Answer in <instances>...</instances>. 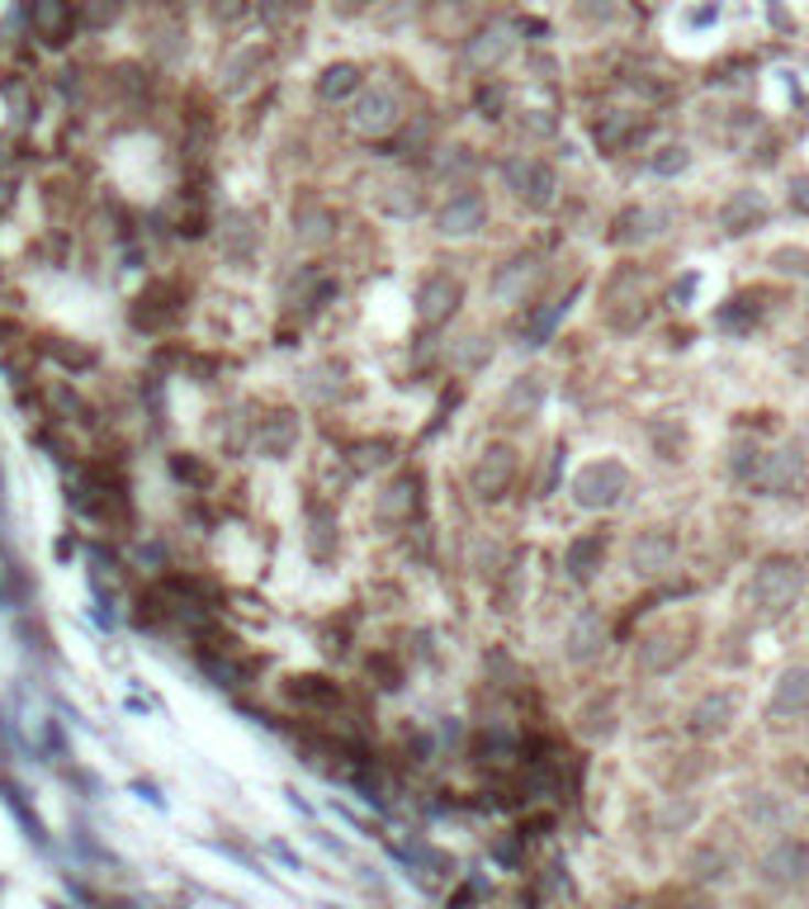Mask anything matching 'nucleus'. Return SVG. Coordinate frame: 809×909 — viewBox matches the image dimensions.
I'll return each mask as SVG.
<instances>
[{
  "label": "nucleus",
  "instance_id": "1",
  "mask_svg": "<svg viewBox=\"0 0 809 909\" xmlns=\"http://www.w3.org/2000/svg\"><path fill=\"white\" fill-rule=\"evenodd\" d=\"M800 593H805L800 560H790V554H767V560L757 564V573H753V602L763 606L767 616H786L790 606L800 602Z\"/></svg>",
  "mask_w": 809,
  "mask_h": 909
},
{
  "label": "nucleus",
  "instance_id": "2",
  "mask_svg": "<svg viewBox=\"0 0 809 909\" xmlns=\"http://www.w3.org/2000/svg\"><path fill=\"white\" fill-rule=\"evenodd\" d=\"M502 185L516 195V204H526L531 214L554 209L559 199V171L545 156H506L502 162Z\"/></svg>",
  "mask_w": 809,
  "mask_h": 909
},
{
  "label": "nucleus",
  "instance_id": "3",
  "mask_svg": "<svg viewBox=\"0 0 809 909\" xmlns=\"http://www.w3.org/2000/svg\"><path fill=\"white\" fill-rule=\"evenodd\" d=\"M185 284H181V275H156L147 290H142L138 299H133V309H129V317H133V327L138 332H147V337H156V332H171L185 317Z\"/></svg>",
  "mask_w": 809,
  "mask_h": 909
},
{
  "label": "nucleus",
  "instance_id": "4",
  "mask_svg": "<svg viewBox=\"0 0 809 909\" xmlns=\"http://www.w3.org/2000/svg\"><path fill=\"white\" fill-rule=\"evenodd\" d=\"M568 488H573V502L582 512H606V507H615L630 493V469L621 459H587V465L568 478Z\"/></svg>",
  "mask_w": 809,
  "mask_h": 909
},
{
  "label": "nucleus",
  "instance_id": "5",
  "mask_svg": "<svg viewBox=\"0 0 809 909\" xmlns=\"http://www.w3.org/2000/svg\"><path fill=\"white\" fill-rule=\"evenodd\" d=\"M403 119H407V109L393 86H364L351 100V129L360 138H389L403 129Z\"/></svg>",
  "mask_w": 809,
  "mask_h": 909
},
{
  "label": "nucleus",
  "instance_id": "6",
  "mask_svg": "<svg viewBox=\"0 0 809 909\" xmlns=\"http://www.w3.org/2000/svg\"><path fill=\"white\" fill-rule=\"evenodd\" d=\"M757 876L772 890H796L809 881V843L805 838H776L757 863Z\"/></svg>",
  "mask_w": 809,
  "mask_h": 909
},
{
  "label": "nucleus",
  "instance_id": "7",
  "mask_svg": "<svg viewBox=\"0 0 809 909\" xmlns=\"http://www.w3.org/2000/svg\"><path fill=\"white\" fill-rule=\"evenodd\" d=\"M81 0H29V29L39 34L43 47H67L81 29Z\"/></svg>",
  "mask_w": 809,
  "mask_h": 909
},
{
  "label": "nucleus",
  "instance_id": "8",
  "mask_svg": "<svg viewBox=\"0 0 809 909\" xmlns=\"http://www.w3.org/2000/svg\"><path fill=\"white\" fill-rule=\"evenodd\" d=\"M298 412L280 408V412H265V418H251V451L265 455V459H289L298 451Z\"/></svg>",
  "mask_w": 809,
  "mask_h": 909
},
{
  "label": "nucleus",
  "instance_id": "9",
  "mask_svg": "<svg viewBox=\"0 0 809 909\" xmlns=\"http://www.w3.org/2000/svg\"><path fill=\"white\" fill-rule=\"evenodd\" d=\"M512 47H516V24L488 20V24H479V29H473V34L464 39V62H469L473 72H498V67H506Z\"/></svg>",
  "mask_w": 809,
  "mask_h": 909
},
{
  "label": "nucleus",
  "instance_id": "10",
  "mask_svg": "<svg viewBox=\"0 0 809 909\" xmlns=\"http://www.w3.org/2000/svg\"><path fill=\"white\" fill-rule=\"evenodd\" d=\"M668 223H673L668 204H630V209H621L611 223V242L615 247H644V242L668 232Z\"/></svg>",
  "mask_w": 809,
  "mask_h": 909
},
{
  "label": "nucleus",
  "instance_id": "11",
  "mask_svg": "<svg viewBox=\"0 0 809 909\" xmlns=\"http://www.w3.org/2000/svg\"><path fill=\"white\" fill-rule=\"evenodd\" d=\"M483 223H488V199L473 185H464L436 209V237H450V242L455 237H473L483 232Z\"/></svg>",
  "mask_w": 809,
  "mask_h": 909
},
{
  "label": "nucleus",
  "instance_id": "12",
  "mask_svg": "<svg viewBox=\"0 0 809 909\" xmlns=\"http://www.w3.org/2000/svg\"><path fill=\"white\" fill-rule=\"evenodd\" d=\"M459 303H464V284H459L450 270H436V275H426L417 290V317L426 327H446L459 313Z\"/></svg>",
  "mask_w": 809,
  "mask_h": 909
},
{
  "label": "nucleus",
  "instance_id": "13",
  "mask_svg": "<svg viewBox=\"0 0 809 909\" xmlns=\"http://www.w3.org/2000/svg\"><path fill=\"white\" fill-rule=\"evenodd\" d=\"M677 564V540L663 531V526H644V531H634L630 540V569L639 573V578H658V573H668Z\"/></svg>",
  "mask_w": 809,
  "mask_h": 909
},
{
  "label": "nucleus",
  "instance_id": "14",
  "mask_svg": "<svg viewBox=\"0 0 809 909\" xmlns=\"http://www.w3.org/2000/svg\"><path fill=\"white\" fill-rule=\"evenodd\" d=\"M512 478H516V451L512 445H488V451L479 455V465H473V474H469V484L483 502H498V498H506Z\"/></svg>",
  "mask_w": 809,
  "mask_h": 909
},
{
  "label": "nucleus",
  "instance_id": "15",
  "mask_svg": "<svg viewBox=\"0 0 809 909\" xmlns=\"http://www.w3.org/2000/svg\"><path fill=\"white\" fill-rule=\"evenodd\" d=\"M734 715H739V696L706 692V696H696L691 711H687V735L691 739H720L724 729L734 725Z\"/></svg>",
  "mask_w": 809,
  "mask_h": 909
},
{
  "label": "nucleus",
  "instance_id": "16",
  "mask_svg": "<svg viewBox=\"0 0 809 909\" xmlns=\"http://www.w3.org/2000/svg\"><path fill=\"white\" fill-rule=\"evenodd\" d=\"M606 653V620L597 612H578L568 620V635H564V659L573 668H587Z\"/></svg>",
  "mask_w": 809,
  "mask_h": 909
},
{
  "label": "nucleus",
  "instance_id": "17",
  "mask_svg": "<svg viewBox=\"0 0 809 909\" xmlns=\"http://www.w3.org/2000/svg\"><path fill=\"white\" fill-rule=\"evenodd\" d=\"M805 478V455L800 445H776V451H767L763 459H757V474H753V488L763 493H790Z\"/></svg>",
  "mask_w": 809,
  "mask_h": 909
},
{
  "label": "nucleus",
  "instance_id": "18",
  "mask_svg": "<svg viewBox=\"0 0 809 909\" xmlns=\"http://www.w3.org/2000/svg\"><path fill=\"white\" fill-rule=\"evenodd\" d=\"M767 715L776 721H796V715H809V663H786L781 678L772 688Z\"/></svg>",
  "mask_w": 809,
  "mask_h": 909
},
{
  "label": "nucleus",
  "instance_id": "19",
  "mask_svg": "<svg viewBox=\"0 0 809 909\" xmlns=\"http://www.w3.org/2000/svg\"><path fill=\"white\" fill-rule=\"evenodd\" d=\"M763 223H767V195H763V190L743 185V190H734V195L724 199L720 228H724L729 237H748V232L763 228Z\"/></svg>",
  "mask_w": 809,
  "mask_h": 909
},
{
  "label": "nucleus",
  "instance_id": "20",
  "mask_svg": "<svg viewBox=\"0 0 809 909\" xmlns=\"http://www.w3.org/2000/svg\"><path fill=\"white\" fill-rule=\"evenodd\" d=\"M539 280V266H535V257H512V261H502L498 270H493V284H488V294H493V303H521L531 294V284Z\"/></svg>",
  "mask_w": 809,
  "mask_h": 909
},
{
  "label": "nucleus",
  "instance_id": "21",
  "mask_svg": "<svg viewBox=\"0 0 809 909\" xmlns=\"http://www.w3.org/2000/svg\"><path fill=\"white\" fill-rule=\"evenodd\" d=\"M545 398H549V379L539 370H526V375H516L512 385H506L502 412H506V418H516V422H526V418H535V412L545 408Z\"/></svg>",
  "mask_w": 809,
  "mask_h": 909
},
{
  "label": "nucleus",
  "instance_id": "22",
  "mask_svg": "<svg viewBox=\"0 0 809 909\" xmlns=\"http://www.w3.org/2000/svg\"><path fill=\"white\" fill-rule=\"evenodd\" d=\"M294 237L304 247H327L337 237V218H331V209L317 195H304L294 204Z\"/></svg>",
  "mask_w": 809,
  "mask_h": 909
},
{
  "label": "nucleus",
  "instance_id": "23",
  "mask_svg": "<svg viewBox=\"0 0 809 909\" xmlns=\"http://www.w3.org/2000/svg\"><path fill=\"white\" fill-rule=\"evenodd\" d=\"M360 90H364V72L356 62H331V67H322L313 82V95L322 105H346V100H356Z\"/></svg>",
  "mask_w": 809,
  "mask_h": 909
},
{
  "label": "nucleus",
  "instance_id": "24",
  "mask_svg": "<svg viewBox=\"0 0 809 909\" xmlns=\"http://www.w3.org/2000/svg\"><path fill=\"white\" fill-rule=\"evenodd\" d=\"M606 550H611V540L601 535V531L578 535L573 545H568V554H564L568 578H573V583H592L597 573H601V564H606Z\"/></svg>",
  "mask_w": 809,
  "mask_h": 909
},
{
  "label": "nucleus",
  "instance_id": "25",
  "mask_svg": "<svg viewBox=\"0 0 809 909\" xmlns=\"http://www.w3.org/2000/svg\"><path fill=\"white\" fill-rule=\"evenodd\" d=\"M417 507H422L417 478H412V474H398L393 484H384V493H379V502H374V512H379V521L403 526V521H412V512H417Z\"/></svg>",
  "mask_w": 809,
  "mask_h": 909
},
{
  "label": "nucleus",
  "instance_id": "26",
  "mask_svg": "<svg viewBox=\"0 0 809 909\" xmlns=\"http://www.w3.org/2000/svg\"><path fill=\"white\" fill-rule=\"evenodd\" d=\"M681 659H687V645H681V635H673V630H658V635H648V640L639 645V668H644V673H673Z\"/></svg>",
  "mask_w": 809,
  "mask_h": 909
},
{
  "label": "nucleus",
  "instance_id": "27",
  "mask_svg": "<svg viewBox=\"0 0 809 909\" xmlns=\"http://www.w3.org/2000/svg\"><path fill=\"white\" fill-rule=\"evenodd\" d=\"M346 365L341 360H322V365H313V370L304 375V393L313 398V403H341L346 398Z\"/></svg>",
  "mask_w": 809,
  "mask_h": 909
},
{
  "label": "nucleus",
  "instance_id": "28",
  "mask_svg": "<svg viewBox=\"0 0 809 909\" xmlns=\"http://www.w3.org/2000/svg\"><path fill=\"white\" fill-rule=\"evenodd\" d=\"M379 209L389 218H417L422 214V190L407 175H393V181L379 185Z\"/></svg>",
  "mask_w": 809,
  "mask_h": 909
},
{
  "label": "nucleus",
  "instance_id": "29",
  "mask_svg": "<svg viewBox=\"0 0 809 909\" xmlns=\"http://www.w3.org/2000/svg\"><path fill=\"white\" fill-rule=\"evenodd\" d=\"M687 872H691V881H701V886H715L724 881L729 872H734V857H729L720 843H701L691 857H687Z\"/></svg>",
  "mask_w": 809,
  "mask_h": 909
},
{
  "label": "nucleus",
  "instance_id": "30",
  "mask_svg": "<svg viewBox=\"0 0 809 909\" xmlns=\"http://www.w3.org/2000/svg\"><path fill=\"white\" fill-rule=\"evenodd\" d=\"M573 299H578V290H568L564 299H549V309H539V313L531 317V327H526V346H545V342L554 337V327L564 323V313L573 309Z\"/></svg>",
  "mask_w": 809,
  "mask_h": 909
},
{
  "label": "nucleus",
  "instance_id": "31",
  "mask_svg": "<svg viewBox=\"0 0 809 909\" xmlns=\"http://www.w3.org/2000/svg\"><path fill=\"white\" fill-rule=\"evenodd\" d=\"M251 14H256V0H209V20H214V29H223V34H237Z\"/></svg>",
  "mask_w": 809,
  "mask_h": 909
},
{
  "label": "nucleus",
  "instance_id": "32",
  "mask_svg": "<svg viewBox=\"0 0 809 909\" xmlns=\"http://www.w3.org/2000/svg\"><path fill=\"white\" fill-rule=\"evenodd\" d=\"M488 360H493V342H488V337H459L455 342V350H450V365H455V370H483V365Z\"/></svg>",
  "mask_w": 809,
  "mask_h": 909
},
{
  "label": "nucleus",
  "instance_id": "33",
  "mask_svg": "<svg viewBox=\"0 0 809 909\" xmlns=\"http://www.w3.org/2000/svg\"><path fill=\"white\" fill-rule=\"evenodd\" d=\"M171 474H176V478H181V484H185L189 493H204V488H209V484H214V469H209V465H204V459H199V455H189V451H181V455H171Z\"/></svg>",
  "mask_w": 809,
  "mask_h": 909
},
{
  "label": "nucleus",
  "instance_id": "34",
  "mask_svg": "<svg viewBox=\"0 0 809 909\" xmlns=\"http://www.w3.org/2000/svg\"><path fill=\"white\" fill-rule=\"evenodd\" d=\"M47 356H53L62 370H72V375H81V370H90V365H95V350H90V346H76V342H67V337H53V342H47Z\"/></svg>",
  "mask_w": 809,
  "mask_h": 909
},
{
  "label": "nucleus",
  "instance_id": "35",
  "mask_svg": "<svg viewBox=\"0 0 809 909\" xmlns=\"http://www.w3.org/2000/svg\"><path fill=\"white\" fill-rule=\"evenodd\" d=\"M331 531H337L331 512H327V507H313V512H308V550L317 554V560H331V540H337Z\"/></svg>",
  "mask_w": 809,
  "mask_h": 909
},
{
  "label": "nucleus",
  "instance_id": "36",
  "mask_svg": "<svg viewBox=\"0 0 809 909\" xmlns=\"http://www.w3.org/2000/svg\"><path fill=\"white\" fill-rule=\"evenodd\" d=\"M393 459V441H360L351 445V469L356 474H374V469H384Z\"/></svg>",
  "mask_w": 809,
  "mask_h": 909
},
{
  "label": "nucleus",
  "instance_id": "37",
  "mask_svg": "<svg viewBox=\"0 0 809 909\" xmlns=\"http://www.w3.org/2000/svg\"><path fill=\"white\" fill-rule=\"evenodd\" d=\"M691 166V148L687 142H668V148H658L654 156H648V171L654 175H681Z\"/></svg>",
  "mask_w": 809,
  "mask_h": 909
},
{
  "label": "nucleus",
  "instance_id": "38",
  "mask_svg": "<svg viewBox=\"0 0 809 909\" xmlns=\"http://www.w3.org/2000/svg\"><path fill=\"white\" fill-rule=\"evenodd\" d=\"M440 181H455V190H464L469 185V175H473V156L469 148H450V152H440V166H436Z\"/></svg>",
  "mask_w": 809,
  "mask_h": 909
},
{
  "label": "nucleus",
  "instance_id": "39",
  "mask_svg": "<svg viewBox=\"0 0 809 909\" xmlns=\"http://www.w3.org/2000/svg\"><path fill=\"white\" fill-rule=\"evenodd\" d=\"M772 270L776 275H790V280H809V251L805 247H776Z\"/></svg>",
  "mask_w": 809,
  "mask_h": 909
},
{
  "label": "nucleus",
  "instance_id": "40",
  "mask_svg": "<svg viewBox=\"0 0 809 909\" xmlns=\"http://www.w3.org/2000/svg\"><path fill=\"white\" fill-rule=\"evenodd\" d=\"M753 820L763 829H772V834H781V824L790 820V805L776 801V796H753Z\"/></svg>",
  "mask_w": 809,
  "mask_h": 909
},
{
  "label": "nucleus",
  "instance_id": "41",
  "mask_svg": "<svg viewBox=\"0 0 809 909\" xmlns=\"http://www.w3.org/2000/svg\"><path fill=\"white\" fill-rule=\"evenodd\" d=\"M573 14H578V24L601 29V24H611L615 14H621V6H615V0H578Z\"/></svg>",
  "mask_w": 809,
  "mask_h": 909
},
{
  "label": "nucleus",
  "instance_id": "42",
  "mask_svg": "<svg viewBox=\"0 0 809 909\" xmlns=\"http://www.w3.org/2000/svg\"><path fill=\"white\" fill-rule=\"evenodd\" d=\"M14 199H20V166H10L6 156H0V218L14 209Z\"/></svg>",
  "mask_w": 809,
  "mask_h": 909
},
{
  "label": "nucleus",
  "instance_id": "43",
  "mask_svg": "<svg viewBox=\"0 0 809 909\" xmlns=\"http://www.w3.org/2000/svg\"><path fill=\"white\" fill-rule=\"evenodd\" d=\"M757 459H763V455H757L753 445H734V451H729V474H734V478H743V484H753V474H757Z\"/></svg>",
  "mask_w": 809,
  "mask_h": 909
},
{
  "label": "nucleus",
  "instance_id": "44",
  "mask_svg": "<svg viewBox=\"0 0 809 909\" xmlns=\"http://www.w3.org/2000/svg\"><path fill=\"white\" fill-rule=\"evenodd\" d=\"M696 290H701V275H681V280L673 284V303H687Z\"/></svg>",
  "mask_w": 809,
  "mask_h": 909
}]
</instances>
